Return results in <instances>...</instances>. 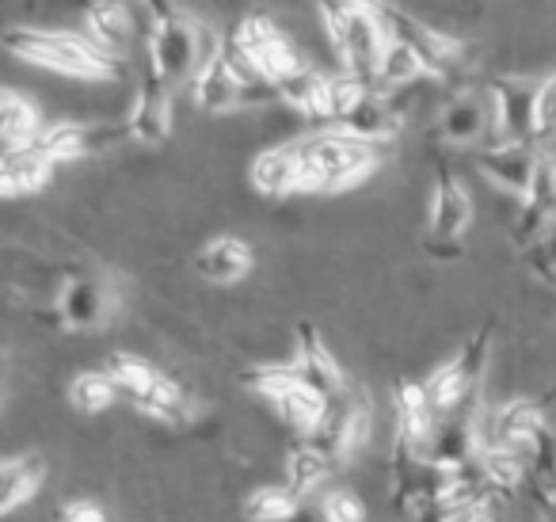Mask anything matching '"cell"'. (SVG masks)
<instances>
[{
	"label": "cell",
	"mask_w": 556,
	"mask_h": 522,
	"mask_svg": "<svg viewBox=\"0 0 556 522\" xmlns=\"http://www.w3.org/2000/svg\"><path fill=\"white\" fill-rule=\"evenodd\" d=\"M275 100H282L287 108H294L298 115L309 119H325L328 111V77H320L309 65H298L294 73H287L282 80H275Z\"/></svg>",
	"instance_id": "484cf974"
},
{
	"label": "cell",
	"mask_w": 556,
	"mask_h": 522,
	"mask_svg": "<svg viewBox=\"0 0 556 522\" xmlns=\"http://www.w3.org/2000/svg\"><path fill=\"white\" fill-rule=\"evenodd\" d=\"M126 138V123H54V126H42L35 134L31 146L47 157L50 164H65V161H80V157H92L103 153V149L118 146Z\"/></svg>",
	"instance_id": "7c38bea8"
},
{
	"label": "cell",
	"mask_w": 556,
	"mask_h": 522,
	"mask_svg": "<svg viewBox=\"0 0 556 522\" xmlns=\"http://www.w3.org/2000/svg\"><path fill=\"white\" fill-rule=\"evenodd\" d=\"M374 431V405H370V393L358 389V385H348L340 400H332L328 408L325 423L309 435V443L325 453L332 465H343L351 461L358 450L366 446Z\"/></svg>",
	"instance_id": "ba28073f"
},
{
	"label": "cell",
	"mask_w": 556,
	"mask_h": 522,
	"mask_svg": "<svg viewBox=\"0 0 556 522\" xmlns=\"http://www.w3.org/2000/svg\"><path fill=\"white\" fill-rule=\"evenodd\" d=\"M149 16H153V32H149V65L161 73L164 80H187L194 77L202 58H210L217 47L202 50V27L191 24L184 12H176L172 0H146Z\"/></svg>",
	"instance_id": "8992f818"
},
{
	"label": "cell",
	"mask_w": 556,
	"mask_h": 522,
	"mask_svg": "<svg viewBox=\"0 0 556 522\" xmlns=\"http://www.w3.org/2000/svg\"><path fill=\"white\" fill-rule=\"evenodd\" d=\"M103 374L115 382L118 397H126L141 415L168 427H184L194 420V400L187 397V389L168 377L164 370H156L153 362H146L141 355L130 351H111L103 362Z\"/></svg>",
	"instance_id": "277c9868"
},
{
	"label": "cell",
	"mask_w": 556,
	"mask_h": 522,
	"mask_svg": "<svg viewBox=\"0 0 556 522\" xmlns=\"http://www.w3.org/2000/svg\"><path fill=\"white\" fill-rule=\"evenodd\" d=\"M248 179L260 195L267 199H287V195H298V157L294 146H275V149H263L260 157L252 161L248 169Z\"/></svg>",
	"instance_id": "cb8c5ba5"
},
{
	"label": "cell",
	"mask_w": 556,
	"mask_h": 522,
	"mask_svg": "<svg viewBox=\"0 0 556 522\" xmlns=\"http://www.w3.org/2000/svg\"><path fill=\"white\" fill-rule=\"evenodd\" d=\"M290 370L298 374V382L309 385L313 393H320L328 405L340 400L343 389H348V377H343L340 362H336V355L328 351L320 332L313 328L309 321L298 324V351H294V359H290Z\"/></svg>",
	"instance_id": "2e32d148"
},
{
	"label": "cell",
	"mask_w": 556,
	"mask_h": 522,
	"mask_svg": "<svg viewBox=\"0 0 556 522\" xmlns=\"http://www.w3.org/2000/svg\"><path fill=\"white\" fill-rule=\"evenodd\" d=\"M42 476H47V461L39 453H20V458L0 461V519L24 507L39 492Z\"/></svg>",
	"instance_id": "d4e9b609"
},
{
	"label": "cell",
	"mask_w": 556,
	"mask_h": 522,
	"mask_svg": "<svg viewBox=\"0 0 556 522\" xmlns=\"http://www.w3.org/2000/svg\"><path fill=\"white\" fill-rule=\"evenodd\" d=\"M298 157V195H332L358 187L374 169H378V146L351 138V134L317 130L309 138L290 141Z\"/></svg>",
	"instance_id": "7a4b0ae2"
},
{
	"label": "cell",
	"mask_w": 556,
	"mask_h": 522,
	"mask_svg": "<svg viewBox=\"0 0 556 522\" xmlns=\"http://www.w3.org/2000/svg\"><path fill=\"white\" fill-rule=\"evenodd\" d=\"M434 522H495L492 514V504H472V507H462V511H450Z\"/></svg>",
	"instance_id": "74e56055"
},
{
	"label": "cell",
	"mask_w": 556,
	"mask_h": 522,
	"mask_svg": "<svg viewBox=\"0 0 556 522\" xmlns=\"http://www.w3.org/2000/svg\"><path fill=\"white\" fill-rule=\"evenodd\" d=\"M472 225V199L450 169H439L431 195V217H427V237L431 245H457Z\"/></svg>",
	"instance_id": "ac0fdd59"
},
{
	"label": "cell",
	"mask_w": 556,
	"mask_h": 522,
	"mask_svg": "<svg viewBox=\"0 0 556 522\" xmlns=\"http://www.w3.org/2000/svg\"><path fill=\"white\" fill-rule=\"evenodd\" d=\"M118 400V389L103 370H80L70 382V405L77 408L80 415H100L108 412Z\"/></svg>",
	"instance_id": "4dcf8cb0"
},
{
	"label": "cell",
	"mask_w": 556,
	"mask_h": 522,
	"mask_svg": "<svg viewBox=\"0 0 556 522\" xmlns=\"http://www.w3.org/2000/svg\"><path fill=\"white\" fill-rule=\"evenodd\" d=\"M492 130H495L492 100L480 92H462L439 115V134L450 146H480Z\"/></svg>",
	"instance_id": "ffe728a7"
},
{
	"label": "cell",
	"mask_w": 556,
	"mask_h": 522,
	"mask_svg": "<svg viewBox=\"0 0 556 522\" xmlns=\"http://www.w3.org/2000/svg\"><path fill=\"white\" fill-rule=\"evenodd\" d=\"M229 39L267 85H275V80H282L287 73H294L302 65V58L290 50V42L282 39V32L267 16H248Z\"/></svg>",
	"instance_id": "4fadbf2b"
},
{
	"label": "cell",
	"mask_w": 556,
	"mask_h": 522,
	"mask_svg": "<svg viewBox=\"0 0 556 522\" xmlns=\"http://www.w3.org/2000/svg\"><path fill=\"white\" fill-rule=\"evenodd\" d=\"M332 469L336 465L309 443V438H298V446L287 453V488L302 499V496H309V492H317L320 484L328 481Z\"/></svg>",
	"instance_id": "f1b7e54d"
},
{
	"label": "cell",
	"mask_w": 556,
	"mask_h": 522,
	"mask_svg": "<svg viewBox=\"0 0 556 522\" xmlns=\"http://www.w3.org/2000/svg\"><path fill=\"white\" fill-rule=\"evenodd\" d=\"M477 431L495 446H507L522 458L526 476H530L538 488H545L548 481L556 476V443L553 431H548V420L541 412L538 400H507L500 405L492 415L477 423Z\"/></svg>",
	"instance_id": "3957f363"
},
{
	"label": "cell",
	"mask_w": 556,
	"mask_h": 522,
	"mask_svg": "<svg viewBox=\"0 0 556 522\" xmlns=\"http://www.w3.org/2000/svg\"><path fill=\"white\" fill-rule=\"evenodd\" d=\"M290 522H317V511H298Z\"/></svg>",
	"instance_id": "ab89813d"
},
{
	"label": "cell",
	"mask_w": 556,
	"mask_h": 522,
	"mask_svg": "<svg viewBox=\"0 0 556 522\" xmlns=\"http://www.w3.org/2000/svg\"><path fill=\"white\" fill-rule=\"evenodd\" d=\"M533 96H538V80L500 77L492 85L488 100H492L500 141H538V134H533Z\"/></svg>",
	"instance_id": "e0dca14e"
},
{
	"label": "cell",
	"mask_w": 556,
	"mask_h": 522,
	"mask_svg": "<svg viewBox=\"0 0 556 522\" xmlns=\"http://www.w3.org/2000/svg\"><path fill=\"white\" fill-rule=\"evenodd\" d=\"M533 134H538V141L556 134V73L538 80V96H533Z\"/></svg>",
	"instance_id": "e575fe53"
},
{
	"label": "cell",
	"mask_w": 556,
	"mask_h": 522,
	"mask_svg": "<svg viewBox=\"0 0 556 522\" xmlns=\"http://www.w3.org/2000/svg\"><path fill=\"white\" fill-rule=\"evenodd\" d=\"M374 16H378L386 39L408 47L412 54L427 65L431 77H439V80L454 77V65L462 62V42L450 39V35H442V32H434V27L419 24L416 16H408L404 9H393V4H386V0H374Z\"/></svg>",
	"instance_id": "9c48e42d"
},
{
	"label": "cell",
	"mask_w": 556,
	"mask_h": 522,
	"mask_svg": "<svg viewBox=\"0 0 556 522\" xmlns=\"http://www.w3.org/2000/svg\"><path fill=\"white\" fill-rule=\"evenodd\" d=\"M252 248L240 237H214L194 252V275L214 286H232L252 271Z\"/></svg>",
	"instance_id": "603a6c76"
},
{
	"label": "cell",
	"mask_w": 556,
	"mask_h": 522,
	"mask_svg": "<svg viewBox=\"0 0 556 522\" xmlns=\"http://www.w3.org/2000/svg\"><path fill=\"white\" fill-rule=\"evenodd\" d=\"M298 511H302V504L287 484H263V488L248 492L240 504L244 522H290Z\"/></svg>",
	"instance_id": "f546056e"
},
{
	"label": "cell",
	"mask_w": 556,
	"mask_h": 522,
	"mask_svg": "<svg viewBox=\"0 0 556 522\" xmlns=\"http://www.w3.org/2000/svg\"><path fill=\"white\" fill-rule=\"evenodd\" d=\"M0 47L20 62L73 80H118L126 70L123 58L100 50L88 35L50 32V27H9L0 35Z\"/></svg>",
	"instance_id": "6da1fadb"
},
{
	"label": "cell",
	"mask_w": 556,
	"mask_h": 522,
	"mask_svg": "<svg viewBox=\"0 0 556 522\" xmlns=\"http://www.w3.org/2000/svg\"><path fill=\"white\" fill-rule=\"evenodd\" d=\"M50 522H108V511L92 499H65L62 507H54Z\"/></svg>",
	"instance_id": "8d00e7d4"
},
{
	"label": "cell",
	"mask_w": 556,
	"mask_h": 522,
	"mask_svg": "<svg viewBox=\"0 0 556 522\" xmlns=\"http://www.w3.org/2000/svg\"><path fill=\"white\" fill-rule=\"evenodd\" d=\"M85 27H88V39L115 58L130 42V12H126L123 0H92L85 9Z\"/></svg>",
	"instance_id": "4316f807"
},
{
	"label": "cell",
	"mask_w": 556,
	"mask_h": 522,
	"mask_svg": "<svg viewBox=\"0 0 556 522\" xmlns=\"http://www.w3.org/2000/svg\"><path fill=\"white\" fill-rule=\"evenodd\" d=\"M538 146H541V153H545L548 169H553V184H556V134H553V138H545V141H538Z\"/></svg>",
	"instance_id": "f35d334b"
},
{
	"label": "cell",
	"mask_w": 556,
	"mask_h": 522,
	"mask_svg": "<svg viewBox=\"0 0 556 522\" xmlns=\"http://www.w3.org/2000/svg\"><path fill=\"white\" fill-rule=\"evenodd\" d=\"M541 164V146L538 141H495L477 153V169L492 179L495 187H503L515 199H526L533 187Z\"/></svg>",
	"instance_id": "5bb4252c"
},
{
	"label": "cell",
	"mask_w": 556,
	"mask_h": 522,
	"mask_svg": "<svg viewBox=\"0 0 556 522\" xmlns=\"http://www.w3.org/2000/svg\"><path fill=\"white\" fill-rule=\"evenodd\" d=\"M240 385L252 389L255 397L270 400V408L298 431V438H309L325 423L328 408H332L320 393H313L309 385L298 382L290 362H260V366L240 374Z\"/></svg>",
	"instance_id": "52a82bcc"
},
{
	"label": "cell",
	"mask_w": 556,
	"mask_h": 522,
	"mask_svg": "<svg viewBox=\"0 0 556 522\" xmlns=\"http://www.w3.org/2000/svg\"><path fill=\"white\" fill-rule=\"evenodd\" d=\"M366 92H370V85H363V80L351 77V73L328 77V111H325V123L340 126L343 119H348L351 111H355L358 103L366 100Z\"/></svg>",
	"instance_id": "d6a6232c"
},
{
	"label": "cell",
	"mask_w": 556,
	"mask_h": 522,
	"mask_svg": "<svg viewBox=\"0 0 556 522\" xmlns=\"http://www.w3.org/2000/svg\"><path fill=\"white\" fill-rule=\"evenodd\" d=\"M401 126H404V111L396 108L381 88H370L366 100L358 103L336 130L351 134V138L366 141V146H381V141H393L396 134H401Z\"/></svg>",
	"instance_id": "44dd1931"
},
{
	"label": "cell",
	"mask_w": 556,
	"mask_h": 522,
	"mask_svg": "<svg viewBox=\"0 0 556 522\" xmlns=\"http://www.w3.org/2000/svg\"><path fill=\"white\" fill-rule=\"evenodd\" d=\"M191 96H194V108L199 111H206V115H225V111L248 108V103L275 100V88L270 85H244V80L225 65V58L214 50V54L202 58L199 70H194Z\"/></svg>",
	"instance_id": "8fae6325"
},
{
	"label": "cell",
	"mask_w": 556,
	"mask_h": 522,
	"mask_svg": "<svg viewBox=\"0 0 556 522\" xmlns=\"http://www.w3.org/2000/svg\"><path fill=\"white\" fill-rule=\"evenodd\" d=\"M419 77H431V73H427V65L419 62V58L412 54L408 47H401V42L386 39V47H381L378 80H374V88H404V85H412V80H419Z\"/></svg>",
	"instance_id": "1f68e13d"
},
{
	"label": "cell",
	"mask_w": 556,
	"mask_h": 522,
	"mask_svg": "<svg viewBox=\"0 0 556 522\" xmlns=\"http://www.w3.org/2000/svg\"><path fill=\"white\" fill-rule=\"evenodd\" d=\"M54 164L27 141V146L0 149V199H24L50 184Z\"/></svg>",
	"instance_id": "7402d4cb"
},
{
	"label": "cell",
	"mask_w": 556,
	"mask_h": 522,
	"mask_svg": "<svg viewBox=\"0 0 556 522\" xmlns=\"http://www.w3.org/2000/svg\"><path fill=\"white\" fill-rule=\"evenodd\" d=\"M172 134V100H168V80L146 62L138 85V100L126 119V138H134L138 146H164Z\"/></svg>",
	"instance_id": "9a60e30c"
},
{
	"label": "cell",
	"mask_w": 556,
	"mask_h": 522,
	"mask_svg": "<svg viewBox=\"0 0 556 522\" xmlns=\"http://www.w3.org/2000/svg\"><path fill=\"white\" fill-rule=\"evenodd\" d=\"M317 522H366V504L351 488H328L317 499Z\"/></svg>",
	"instance_id": "836d02e7"
},
{
	"label": "cell",
	"mask_w": 556,
	"mask_h": 522,
	"mask_svg": "<svg viewBox=\"0 0 556 522\" xmlns=\"http://www.w3.org/2000/svg\"><path fill=\"white\" fill-rule=\"evenodd\" d=\"M42 130V115L24 92L0 85V146H27Z\"/></svg>",
	"instance_id": "83f0119b"
},
{
	"label": "cell",
	"mask_w": 556,
	"mask_h": 522,
	"mask_svg": "<svg viewBox=\"0 0 556 522\" xmlns=\"http://www.w3.org/2000/svg\"><path fill=\"white\" fill-rule=\"evenodd\" d=\"M328 39H332L336 54L343 58V73H351V77H358L363 85L374 88L381 47H386V32H381L378 16H374V0H351L348 20Z\"/></svg>",
	"instance_id": "30bf717a"
},
{
	"label": "cell",
	"mask_w": 556,
	"mask_h": 522,
	"mask_svg": "<svg viewBox=\"0 0 556 522\" xmlns=\"http://www.w3.org/2000/svg\"><path fill=\"white\" fill-rule=\"evenodd\" d=\"M522 252H526V263H530L533 275L556 286V222L548 225V229L541 233L533 245H526Z\"/></svg>",
	"instance_id": "d590c367"
},
{
	"label": "cell",
	"mask_w": 556,
	"mask_h": 522,
	"mask_svg": "<svg viewBox=\"0 0 556 522\" xmlns=\"http://www.w3.org/2000/svg\"><path fill=\"white\" fill-rule=\"evenodd\" d=\"M488 355H492V324H480L462 347H457L454 359H446L442 366H434L424 377V397L434 408L439 420L462 412V408H477V393L484 382Z\"/></svg>",
	"instance_id": "5b68a950"
},
{
	"label": "cell",
	"mask_w": 556,
	"mask_h": 522,
	"mask_svg": "<svg viewBox=\"0 0 556 522\" xmlns=\"http://www.w3.org/2000/svg\"><path fill=\"white\" fill-rule=\"evenodd\" d=\"M111 306H115V298H111V290L100 278L77 275L58 294V324L70 332H92L100 324H108Z\"/></svg>",
	"instance_id": "d6986e66"
}]
</instances>
